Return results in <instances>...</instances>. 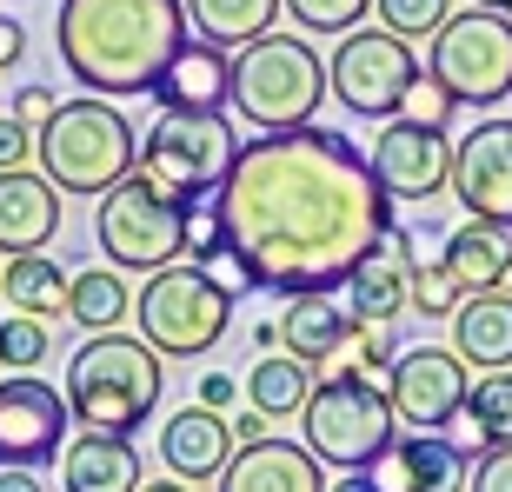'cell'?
Here are the masks:
<instances>
[{"mask_svg":"<svg viewBox=\"0 0 512 492\" xmlns=\"http://www.w3.org/2000/svg\"><path fill=\"white\" fill-rule=\"evenodd\" d=\"M406 306H413V233L393 227L353 273H346V313H353V326L393 333V320Z\"/></svg>","mask_w":512,"mask_h":492,"instance_id":"cell-16","label":"cell"},{"mask_svg":"<svg viewBox=\"0 0 512 492\" xmlns=\"http://www.w3.org/2000/svg\"><path fill=\"white\" fill-rule=\"evenodd\" d=\"M373 479H380V492H459V479H473V459L459 453L453 439H399L393 453L373 466Z\"/></svg>","mask_w":512,"mask_h":492,"instance_id":"cell-22","label":"cell"},{"mask_svg":"<svg viewBox=\"0 0 512 492\" xmlns=\"http://www.w3.org/2000/svg\"><path fill=\"white\" fill-rule=\"evenodd\" d=\"M67 453V399L60 386L34 373H7L0 379V466L34 473L47 459Z\"/></svg>","mask_w":512,"mask_h":492,"instance_id":"cell-13","label":"cell"},{"mask_svg":"<svg viewBox=\"0 0 512 492\" xmlns=\"http://www.w3.org/2000/svg\"><path fill=\"white\" fill-rule=\"evenodd\" d=\"M7 114H14L20 120V127H47V120H54L60 114V94H54V87H20V94H14V107H7Z\"/></svg>","mask_w":512,"mask_h":492,"instance_id":"cell-40","label":"cell"},{"mask_svg":"<svg viewBox=\"0 0 512 492\" xmlns=\"http://www.w3.org/2000/svg\"><path fill=\"white\" fill-rule=\"evenodd\" d=\"M453 200L466 220L512 233V120H479L453 147Z\"/></svg>","mask_w":512,"mask_h":492,"instance_id":"cell-15","label":"cell"},{"mask_svg":"<svg viewBox=\"0 0 512 492\" xmlns=\"http://www.w3.org/2000/svg\"><path fill=\"white\" fill-rule=\"evenodd\" d=\"M419 80V60L406 40H393L386 27H360V34H346L326 60V94L340 100L346 114L360 120H393L406 87Z\"/></svg>","mask_w":512,"mask_h":492,"instance_id":"cell-11","label":"cell"},{"mask_svg":"<svg viewBox=\"0 0 512 492\" xmlns=\"http://www.w3.org/2000/svg\"><path fill=\"white\" fill-rule=\"evenodd\" d=\"M0 492H40L34 473H14V466H0Z\"/></svg>","mask_w":512,"mask_h":492,"instance_id":"cell-44","label":"cell"},{"mask_svg":"<svg viewBox=\"0 0 512 492\" xmlns=\"http://www.w3.org/2000/svg\"><path fill=\"white\" fill-rule=\"evenodd\" d=\"M233 160H240V140H233L227 114H160L140 140V173L180 207L213 200L227 187Z\"/></svg>","mask_w":512,"mask_h":492,"instance_id":"cell-8","label":"cell"},{"mask_svg":"<svg viewBox=\"0 0 512 492\" xmlns=\"http://www.w3.org/2000/svg\"><path fill=\"white\" fill-rule=\"evenodd\" d=\"M446 273H453L459 286H466V300L473 293H506L512 286V233L506 227H459L453 240H446Z\"/></svg>","mask_w":512,"mask_h":492,"instance_id":"cell-25","label":"cell"},{"mask_svg":"<svg viewBox=\"0 0 512 492\" xmlns=\"http://www.w3.org/2000/svg\"><path fill=\"white\" fill-rule=\"evenodd\" d=\"M0 293H7L14 313H27V320H40V326L74 313V273H67L60 260H47V253L7 260V266H0Z\"/></svg>","mask_w":512,"mask_h":492,"instance_id":"cell-26","label":"cell"},{"mask_svg":"<svg viewBox=\"0 0 512 492\" xmlns=\"http://www.w3.org/2000/svg\"><path fill=\"white\" fill-rule=\"evenodd\" d=\"M353 333H360V326H353L340 293H300V300H286V313H280V353H293V360H306V366H333Z\"/></svg>","mask_w":512,"mask_h":492,"instance_id":"cell-21","label":"cell"},{"mask_svg":"<svg viewBox=\"0 0 512 492\" xmlns=\"http://www.w3.org/2000/svg\"><path fill=\"white\" fill-rule=\"evenodd\" d=\"M326 492H380V479L373 473H340V486H326Z\"/></svg>","mask_w":512,"mask_h":492,"instance_id":"cell-45","label":"cell"},{"mask_svg":"<svg viewBox=\"0 0 512 492\" xmlns=\"http://www.w3.org/2000/svg\"><path fill=\"white\" fill-rule=\"evenodd\" d=\"M34 147H40L34 127H20L14 114H0V173H27L34 167Z\"/></svg>","mask_w":512,"mask_h":492,"instance_id":"cell-38","label":"cell"},{"mask_svg":"<svg viewBox=\"0 0 512 492\" xmlns=\"http://www.w3.org/2000/svg\"><path fill=\"white\" fill-rule=\"evenodd\" d=\"M300 439L320 466L373 473V466L393 453V399H386V386L326 373L320 386H313V399H306V413H300Z\"/></svg>","mask_w":512,"mask_h":492,"instance_id":"cell-7","label":"cell"},{"mask_svg":"<svg viewBox=\"0 0 512 492\" xmlns=\"http://www.w3.org/2000/svg\"><path fill=\"white\" fill-rule=\"evenodd\" d=\"M453 446L466 459L479 453V446H512V373H486L473 379V393H466V413L453 419Z\"/></svg>","mask_w":512,"mask_h":492,"instance_id":"cell-29","label":"cell"},{"mask_svg":"<svg viewBox=\"0 0 512 492\" xmlns=\"http://www.w3.org/2000/svg\"><path fill=\"white\" fill-rule=\"evenodd\" d=\"M40 173L54 180V193L67 200H107V193L127 180V173H140V133H133V120L120 114L114 100H60V114L40 127V147H34Z\"/></svg>","mask_w":512,"mask_h":492,"instance_id":"cell-4","label":"cell"},{"mask_svg":"<svg viewBox=\"0 0 512 492\" xmlns=\"http://www.w3.org/2000/svg\"><path fill=\"white\" fill-rule=\"evenodd\" d=\"M459 306H466V286L446 273V260L413 266V313L419 320H446V313H459Z\"/></svg>","mask_w":512,"mask_h":492,"instance_id":"cell-35","label":"cell"},{"mask_svg":"<svg viewBox=\"0 0 512 492\" xmlns=\"http://www.w3.org/2000/svg\"><path fill=\"white\" fill-rule=\"evenodd\" d=\"M187 213L193 207L167 200L147 173H127V180L100 200L94 240H100V253H107L114 273H160V266L187 260Z\"/></svg>","mask_w":512,"mask_h":492,"instance_id":"cell-9","label":"cell"},{"mask_svg":"<svg viewBox=\"0 0 512 492\" xmlns=\"http://www.w3.org/2000/svg\"><path fill=\"white\" fill-rule=\"evenodd\" d=\"M160 114H227L233 100V54L213 40H187L180 60L167 67V80L153 87Z\"/></svg>","mask_w":512,"mask_h":492,"instance_id":"cell-19","label":"cell"},{"mask_svg":"<svg viewBox=\"0 0 512 492\" xmlns=\"http://www.w3.org/2000/svg\"><path fill=\"white\" fill-rule=\"evenodd\" d=\"M426 74L453 94V107H499L512 94V14H453L433 34Z\"/></svg>","mask_w":512,"mask_h":492,"instance_id":"cell-10","label":"cell"},{"mask_svg":"<svg viewBox=\"0 0 512 492\" xmlns=\"http://www.w3.org/2000/svg\"><path fill=\"white\" fill-rule=\"evenodd\" d=\"M286 14V0H187V27L213 47H240L247 54L253 40L273 34V20Z\"/></svg>","mask_w":512,"mask_h":492,"instance_id":"cell-27","label":"cell"},{"mask_svg":"<svg viewBox=\"0 0 512 492\" xmlns=\"http://www.w3.org/2000/svg\"><path fill=\"white\" fill-rule=\"evenodd\" d=\"M60 233V193L40 167L0 173V260H27L47 253V240Z\"/></svg>","mask_w":512,"mask_h":492,"instance_id":"cell-18","label":"cell"},{"mask_svg":"<svg viewBox=\"0 0 512 492\" xmlns=\"http://www.w3.org/2000/svg\"><path fill=\"white\" fill-rule=\"evenodd\" d=\"M260 439H266V419L253 413V406H247V413H233V446H260Z\"/></svg>","mask_w":512,"mask_h":492,"instance_id":"cell-43","label":"cell"},{"mask_svg":"<svg viewBox=\"0 0 512 492\" xmlns=\"http://www.w3.org/2000/svg\"><path fill=\"white\" fill-rule=\"evenodd\" d=\"M233 453H240V446H233V419L227 413L180 406V413L160 419V459H167V473L180 479V486H193V479H220Z\"/></svg>","mask_w":512,"mask_h":492,"instance_id":"cell-17","label":"cell"},{"mask_svg":"<svg viewBox=\"0 0 512 492\" xmlns=\"http://www.w3.org/2000/svg\"><path fill=\"white\" fill-rule=\"evenodd\" d=\"M0 266H7V260H0Z\"/></svg>","mask_w":512,"mask_h":492,"instance_id":"cell-49","label":"cell"},{"mask_svg":"<svg viewBox=\"0 0 512 492\" xmlns=\"http://www.w3.org/2000/svg\"><path fill=\"white\" fill-rule=\"evenodd\" d=\"M373 14H380V27L393 40H433L446 20H453V0H373Z\"/></svg>","mask_w":512,"mask_h":492,"instance_id":"cell-32","label":"cell"},{"mask_svg":"<svg viewBox=\"0 0 512 492\" xmlns=\"http://www.w3.org/2000/svg\"><path fill=\"white\" fill-rule=\"evenodd\" d=\"M286 14L300 20L306 34L346 40V34H360V20L373 14V0H286Z\"/></svg>","mask_w":512,"mask_h":492,"instance_id":"cell-34","label":"cell"},{"mask_svg":"<svg viewBox=\"0 0 512 492\" xmlns=\"http://www.w3.org/2000/svg\"><path fill=\"white\" fill-rule=\"evenodd\" d=\"M140 492H187L180 479H153V486H140Z\"/></svg>","mask_w":512,"mask_h":492,"instance_id":"cell-47","label":"cell"},{"mask_svg":"<svg viewBox=\"0 0 512 492\" xmlns=\"http://www.w3.org/2000/svg\"><path fill=\"white\" fill-rule=\"evenodd\" d=\"M20 54H27V27L14 14H0V67H14Z\"/></svg>","mask_w":512,"mask_h":492,"instance_id":"cell-42","label":"cell"},{"mask_svg":"<svg viewBox=\"0 0 512 492\" xmlns=\"http://www.w3.org/2000/svg\"><path fill=\"white\" fill-rule=\"evenodd\" d=\"M160 393H167V373H160V353H153L140 333H87V340L67 353L60 399H67V413L80 419V433L133 439L153 419Z\"/></svg>","mask_w":512,"mask_h":492,"instance_id":"cell-3","label":"cell"},{"mask_svg":"<svg viewBox=\"0 0 512 492\" xmlns=\"http://www.w3.org/2000/svg\"><path fill=\"white\" fill-rule=\"evenodd\" d=\"M47 353H54V333L40 320H27V313H7L0 320V373H40Z\"/></svg>","mask_w":512,"mask_h":492,"instance_id":"cell-31","label":"cell"},{"mask_svg":"<svg viewBox=\"0 0 512 492\" xmlns=\"http://www.w3.org/2000/svg\"><path fill=\"white\" fill-rule=\"evenodd\" d=\"M54 47L87 94H153L187 47V0H60Z\"/></svg>","mask_w":512,"mask_h":492,"instance_id":"cell-2","label":"cell"},{"mask_svg":"<svg viewBox=\"0 0 512 492\" xmlns=\"http://www.w3.org/2000/svg\"><path fill=\"white\" fill-rule=\"evenodd\" d=\"M313 386H320V379H313L306 360H293V353H260V360L247 366V386H240V393H247V406L260 419H300Z\"/></svg>","mask_w":512,"mask_h":492,"instance_id":"cell-28","label":"cell"},{"mask_svg":"<svg viewBox=\"0 0 512 492\" xmlns=\"http://www.w3.org/2000/svg\"><path fill=\"white\" fill-rule=\"evenodd\" d=\"M473 7H486V14H512V0H473Z\"/></svg>","mask_w":512,"mask_h":492,"instance_id":"cell-48","label":"cell"},{"mask_svg":"<svg viewBox=\"0 0 512 492\" xmlns=\"http://www.w3.org/2000/svg\"><path fill=\"white\" fill-rule=\"evenodd\" d=\"M393 333H373V326H360L353 340L340 346V360H333V373L346 379H366V386H386V373H393Z\"/></svg>","mask_w":512,"mask_h":492,"instance_id":"cell-33","label":"cell"},{"mask_svg":"<svg viewBox=\"0 0 512 492\" xmlns=\"http://www.w3.org/2000/svg\"><path fill=\"white\" fill-rule=\"evenodd\" d=\"M446 114H453V94H446V87H439V80L419 67V80L406 87V100H399V114H393V120H419V127H439Z\"/></svg>","mask_w":512,"mask_h":492,"instance_id":"cell-37","label":"cell"},{"mask_svg":"<svg viewBox=\"0 0 512 492\" xmlns=\"http://www.w3.org/2000/svg\"><path fill=\"white\" fill-rule=\"evenodd\" d=\"M253 346H260V353H280V320H260V326H253Z\"/></svg>","mask_w":512,"mask_h":492,"instance_id":"cell-46","label":"cell"},{"mask_svg":"<svg viewBox=\"0 0 512 492\" xmlns=\"http://www.w3.org/2000/svg\"><path fill=\"white\" fill-rule=\"evenodd\" d=\"M213 207L240 280L280 300L340 293L346 273L393 233V200L380 193L366 153L333 127L247 140Z\"/></svg>","mask_w":512,"mask_h":492,"instance_id":"cell-1","label":"cell"},{"mask_svg":"<svg viewBox=\"0 0 512 492\" xmlns=\"http://www.w3.org/2000/svg\"><path fill=\"white\" fill-rule=\"evenodd\" d=\"M67 320L87 326V333H114V326L127 320V273H114V266L74 273V313H67Z\"/></svg>","mask_w":512,"mask_h":492,"instance_id":"cell-30","label":"cell"},{"mask_svg":"<svg viewBox=\"0 0 512 492\" xmlns=\"http://www.w3.org/2000/svg\"><path fill=\"white\" fill-rule=\"evenodd\" d=\"M233 393H240V386H233V373H207L193 406H207V413H233Z\"/></svg>","mask_w":512,"mask_h":492,"instance_id":"cell-41","label":"cell"},{"mask_svg":"<svg viewBox=\"0 0 512 492\" xmlns=\"http://www.w3.org/2000/svg\"><path fill=\"white\" fill-rule=\"evenodd\" d=\"M60 492H140V453H133V439L80 433L60 453Z\"/></svg>","mask_w":512,"mask_h":492,"instance_id":"cell-23","label":"cell"},{"mask_svg":"<svg viewBox=\"0 0 512 492\" xmlns=\"http://www.w3.org/2000/svg\"><path fill=\"white\" fill-rule=\"evenodd\" d=\"M366 167H373L386 200H433L439 187H453V140H446V127L386 120Z\"/></svg>","mask_w":512,"mask_h":492,"instance_id":"cell-14","label":"cell"},{"mask_svg":"<svg viewBox=\"0 0 512 492\" xmlns=\"http://www.w3.org/2000/svg\"><path fill=\"white\" fill-rule=\"evenodd\" d=\"M220 492H326V473L300 439H260L227 459Z\"/></svg>","mask_w":512,"mask_h":492,"instance_id":"cell-20","label":"cell"},{"mask_svg":"<svg viewBox=\"0 0 512 492\" xmlns=\"http://www.w3.org/2000/svg\"><path fill=\"white\" fill-rule=\"evenodd\" d=\"M213 260H233V246H227V227H220V207L200 200L187 213V266H213Z\"/></svg>","mask_w":512,"mask_h":492,"instance_id":"cell-36","label":"cell"},{"mask_svg":"<svg viewBox=\"0 0 512 492\" xmlns=\"http://www.w3.org/2000/svg\"><path fill=\"white\" fill-rule=\"evenodd\" d=\"M453 353L479 373H512V293H473L453 313Z\"/></svg>","mask_w":512,"mask_h":492,"instance_id":"cell-24","label":"cell"},{"mask_svg":"<svg viewBox=\"0 0 512 492\" xmlns=\"http://www.w3.org/2000/svg\"><path fill=\"white\" fill-rule=\"evenodd\" d=\"M326 100V60L300 34H266L233 60V114L253 120L260 133L313 127Z\"/></svg>","mask_w":512,"mask_h":492,"instance_id":"cell-6","label":"cell"},{"mask_svg":"<svg viewBox=\"0 0 512 492\" xmlns=\"http://www.w3.org/2000/svg\"><path fill=\"white\" fill-rule=\"evenodd\" d=\"M233 286L240 280H220L213 266H187V260L160 266V273H147L140 300H133V326L160 360H200L227 340Z\"/></svg>","mask_w":512,"mask_h":492,"instance_id":"cell-5","label":"cell"},{"mask_svg":"<svg viewBox=\"0 0 512 492\" xmlns=\"http://www.w3.org/2000/svg\"><path fill=\"white\" fill-rule=\"evenodd\" d=\"M466 393H473V373L453 346H406L386 373L393 419L413 433H453V419L466 413Z\"/></svg>","mask_w":512,"mask_h":492,"instance_id":"cell-12","label":"cell"},{"mask_svg":"<svg viewBox=\"0 0 512 492\" xmlns=\"http://www.w3.org/2000/svg\"><path fill=\"white\" fill-rule=\"evenodd\" d=\"M473 492H512V446H486V453L473 459V479H466Z\"/></svg>","mask_w":512,"mask_h":492,"instance_id":"cell-39","label":"cell"}]
</instances>
